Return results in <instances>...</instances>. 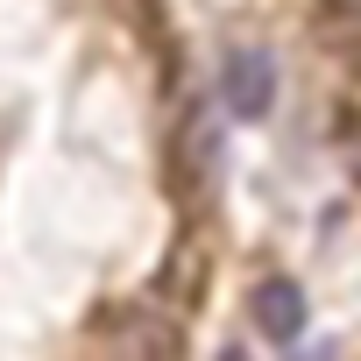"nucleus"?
Segmentation results:
<instances>
[{"label":"nucleus","instance_id":"nucleus-1","mask_svg":"<svg viewBox=\"0 0 361 361\" xmlns=\"http://www.w3.org/2000/svg\"><path fill=\"white\" fill-rule=\"evenodd\" d=\"M220 106H227L234 121H262V114L276 106V57L255 50V43H234V50L220 57Z\"/></svg>","mask_w":361,"mask_h":361},{"label":"nucleus","instance_id":"nucleus-2","mask_svg":"<svg viewBox=\"0 0 361 361\" xmlns=\"http://www.w3.org/2000/svg\"><path fill=\"white\" fill-rule=\"evenodd\" d=\"M248 319H255V333H262V340L290 347V340L305 333V290H298L290 276H262V283H255V298H248Z\"/></svg>","mask_w":361,"mask_h":361},{"label":"nucleus","instance_id":"nucleus-3","mask_svg":"<svg viewBox=\"0 0 361 361\" xmlns=\"http://www.w3.org/2000/svg\"><path fill=\"white\" fill-rule=\"evenodd\" d=\"M185 170H192V185H199V192L220 177V135H213L206 114H192V128H185Z\"/></svg>","mask_w":361,"mask_h":361},{"label":"nucleus","instance_id":"nucleus-4","mask_svg":"<svg viewBox=\"0 0 361 361\" xmlns=\"http://www.w3.org/2000/svg\"><path fill=\"white\" fill-rule=\"evenodd\" d=\"M319 8H333V15H361V0H319Z\"/></svg>","mask_w":361,"mask_h":361}]
</instances>
